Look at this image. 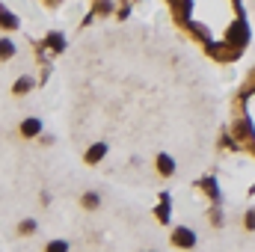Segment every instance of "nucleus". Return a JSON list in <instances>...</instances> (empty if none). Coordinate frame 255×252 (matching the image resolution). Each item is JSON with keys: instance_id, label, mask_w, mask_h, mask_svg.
Masks as SVG:
<instances>
[{"instance_id": "f257e3e1", "label": "nucleus", "mask_w": 255, "mask_h": 252, "mask_svg": "<svg viewBox=\"0 0 255 252\" xmlns=\"http://www.w3.org/2000/svg\"><path fill=\"white\" fill-rule=\"evenodd\" d=\"M175 247H193L196 244V235H193L190 229H175Z\"/></svg>"}, {"instance_id": "f03ea898", "label": "nucleus", "mask_w": 255, "mask_h": 252, "mask_svg": "<svg viewBox=\"0 0 255 252\" xmlns=\"http://www.w3.org/2000/svg\"><path fill=\"white\" fill-rule=\"evenodd\" d=\"M104 154H107V145H104V142H95V145L86 151V163H98Z\"/></svg>"}, {"instance_id": "7ed1b4c3", "label": "nucleus", "mask_w": 255, "mask_h": 252, "mask_svg": "<svg viewBox=\"0 0 255 252\" xmlns=\"http://www.w3.org/2000/svg\"><path fill=\"white\" fill-rule=\"evenodd\" d=\"M157 169H160V175H172L175 172V160L169 154H160L157 157Z\"/></svg>"}, {"instance_id": "20e7f679", "label": "nucleus", "mask_w": 255, "mask_h": 252, "mask_svg": "<svg viewBox=\"0 0 255 252\" xmlns=\"http://www.w3.org/2000/svg\"><path fill=\"white\" fill-rule=\"evenodd\" d=\"M21 133H24V136H39V133H42V122H39V119H27V122L21 125Z\"/></svg>"}, {"instance_id": "39448f33", "label": "nucleus", "mask_w": 255, "mask_h": 252, "mask_svg": "<svg viewBox=\"0 0 255 252\" xmlns=\"http://www.w3.org/2000/svg\"><path fill=\"white\" fill-rule=\"evenodd\" d=\"M21 21L12 15V12H6V9H0V27H6V30H15Z\"/></svg>"}, {"instance_id": "423d86ee", "label": "nucleus", "mask_w": 255, "mask_h": 252, "mask_svg": "<svg viewBox=\"0 0 255 252\" xmlns=\"http://www.w3.org/2000/svg\"><path fill=\"white\" fill-rule=\"evenodd\" d=\"M48 48H54V51H65V36L51 33V36H48Z\"/></svg>"}, {"instance_id": "0eeeda50", "label": "nucleus", "mask_w": 255, "mask_h": 252, "mask_svg": "<svg viewBox=\"0 0 255 252\" xmlns=\"http://www.w3.org/2000/svg\"><path fill=\"white\" fill-rule=\"evenodd\" d=\"M235 133H238L241 139H250V136H253V127H250V122H247V119H241V122L235 125Z\"/></svg>"}, {"instance_id": "6e6552de", "label": "nucleus", "mask_w": 255, "mask_h": 252, "mask_svg": "<svg viewBox=\"0 0 255 252\" xmlns=\"http://www.w3.org/2000/svg\"><path fill=\"white\" fill-rule=\"evenodd\" d=\"M30 89H33V80H30V77H21V80L12 86V92H15V95H24V92H30Z\"/></svg>"}, {"instance_id": "1a4fd4ad", "label": "nucleus", "mask_w": 255, "mask_h": 252, "mask_svg": "<svg viewBox=\"0 0 255 252\" xmlns=\"http://www.w3.org/2000/svg\"><path fill=\"white\" fill-rule=\"evenodd\" d=\"M160 199H163V205L157 208V220H160V223H169V196L163 193Z\"/></svg>"}, {"instance_id": "9d476101", "label": "nucleus", "mask_w": 255, "mask_h": 252, "mask_svg": "<svg viewBox=\"0 0 255 252\" xmlns=\"http://www.w3.org/2000/svg\"><path fill=\"white\" fill-rule=\"evenodd\" d=\"M12 54H15V45H12L9 39H3V42H0V60H9Z\"/></svg>"}, {"instance_id": "9b49d317", "label": "nucleus", "mask_w": 255, "mask_h": 252, "mask_svg": "<svg viewBox=\"0 0 255 252\" xmlns=\"http://www.w3.org/2000/svg\"><path fill=\"white\" fill-rule=\"evenodd\" d=\"M18 232H21V235H30V232H36V223H33V220H24V223L18 226Z\"/></svg>"}, {"instance_id": "f8f14e48", "label": "nucleus", "mask_w": 255, "mask_h": 252, "mask_svg": "<svg viewBox=\"0 0 255 252\" xmlns=\"http://www.w3.org/2000/svg\"><path fill=\"white\" fill-rule=\"evenodd\" d=\"M83 205H86V208H98V196H95V193H86V196H83Z\"/></svg>"}, {"instance_id": "ddd939ff", "label": "nucleus", "mask_w": 255, "mask_h": 252, "mask_svg": "<svg viewBox=\"0 0 255 252\" xmlns=\"http://www.w3.org/2000/svg\"><path fill=\"white\" fill-rule=\"evenodd\" d=\"M48 250H54V252H65V250H68V244H63V241H54V244H48Z\"/></svg>"}, {"instance_id": "4468645a", "label": "nucleus", "mask_w": 255, "mask_h": 252, "mask_svg": "<svg viewBox=\"0 0 255 252\" xmlns=\"http://www.w3.org/2000/svg\"><path fill=\"white\" fill-rule=\"evenodd\" d=\"M247 226H250V229H255V211H250V217H247Z\"/></svg>"}]
</instances>
